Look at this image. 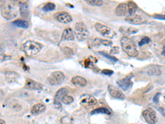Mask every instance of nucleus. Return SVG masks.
Here are the masks:
<instances>
[{
	"mask_svg": "<svg viewBox=\"0 0 165 124\" xmlns=\"http://www.w3.org/2000/svg\"><path fill=\"white\" fill-rule=\"evenodd\" d=\"M120 45L122 46V50L130 57H135L139 54L138 50L136 48L135 43L130 39L127 36H123L120 39Z\"/></svg>",
	"mask_w": 165,
	"mask_h": 124,
	"instance_id": "nucleus-1",
	"label": "nucleus"
},
{
	"mask_svg": "<svg viewBox=\"0 0 165 124\" xmlns=\"http://www.w3.org/2000/svg\"><path fill=\"white\" fill-rule=\"evenodd\" d=\"M1 13L5 19L8 20L13 19L18 15L17 6L12 2L6 1L1 6Z\"/></svg>",
	"mask_w": 165,
	"mask_h": 124,
	"instance_id": "nucleus-2",
	"label": "nucleus"
},
{
	"mask_svg": "<svg viewBox=\"0 0 165 124\" xmlns=\"http://www.w3.org/2000/svg\"><path fill=\"white\" fill-rule=\"evenodd\" d=\"M42 45L40 43L29 40L25 42L21 45V50L25 52V54L28 56H34L41 50Z\"/></svg>",
	"mask_w": 165,
	"mask_h": 124,
	"instance_id": "nucleus-3",
	"label": "nucleus"
},
{
	"mask_svg": "<svg viewBox=\"0 0 165 124\" xmlns=\"http://www.w3.org/2000/svg\"><path fill=\"white\" fill-rule=\"evenodd\" d=\"M75 35L76 38L80 42L87 39L88 36V31L87 27L82 22H78L75 24Z\"/></svg>",
	"mask_w": 165,
	"mask_h": 124,
	"instance_id": "nucleus-4",
	"label": "nucleus"
},
{
	"mask_svg": "<svg viewBox=\"0 0 165 124\" xmlns=\"http://www.w3.org/2000/svg\"><path fill=\"white\" fill-rule=\"evenodd\" d=\"M64 74L62 71H54L47 78V81L51 85H59L64 80Z\"/></svg>",
	"mask_w": 165,
	"mask_h": 124,
	"instance_id": "nucleus-5",
	"label": "nucleus"
},
{
	"mask_svg": "<svg viewBox=\"0 0 165 124\" xmlns=\"http://www.w3.org/2000/svg\"><path fill=\"white\" fill-rule=\"evenodd\" d=\"M95 29H96L99 33L102 34L103 36H106V37H109V38H111L116 35L115 32L113 30H111V28L107 26H106L104 24H102L100 22H97L95 24Z\"/></svg>",
	"mask_w": 165,
	"mask_h": 124,
	"instance_id": "nucleus-6",
	"label": "nucleus"
},
{
	"mask_svg": "<svg viewBox=\"0 0 165 124\" xmlns=\"http://www.w3.org/2000/svg\"><path fill=\"white\" fill-rule=\"evenodd\" d=\"M142 115L144 117V120L146 122L149 124H155L158 121V118H157L156 113L154 112V110L152 109H146L143 111Z\"/></svg>",
	"mask_w": 165,
	"mask_h": 124,
	"instance_id": "nucleus-7",
	"label": "nucleus"
},
{
	"mask_svg": "<svg viewBox=\"0 0 165 124\" xmlns=\"http://www.w3.org/2000/svg\"><path fill=\"white\" fill-rule=\"evenodd\" d=\"M125 21L134 25H140L143 24V23H145L147 22L143 17H141L140 15H138V14H133V15L127 16L125 18Z\"/></svg>",
	"mask_w": 165,
	"mask_h": 124,
	"instance_id": "nucleus-8",
	"label": "nucleus"
},
{
	"mask_svg": "<svg viewBox=\"0 0 165 124\" xmlns=\"http://www.w3.org/2000/svg\"><path fill=\"white\" fill-rule=\"evenodd\" d=\"M108 92L111 95V97H113L114 99L120 100H124L126 99L125 94L117 88L114 87L113 85H108Z\"/></svg>",
	"mask_w": 165,
	"mask_h": 124,
	"instance_id": "nucleus-9",
	"label": "nucleus"
},
{
	"mask_svg": "<svg viewBox=\"0 0 165 124\" xmlns=\"http://www.w3.org/2000/svg\"><path fill=\"white\" fill-rule=\"evenodd\" d=\"M54 18L60 22L62 23H69L72 22V17L66 12H59L54 14Z\"/></svg>",
	"mask_w": 165,
	"mask_h": 124,
	"instance_id": "nucleus-10",
	"label": "nucleus"
},
{
	"mask_svg": "<svg viewBox=\"0 0 165 124\" xmlns=\"http://www.w3.org/2000/svg\"><path fill=\"white\" fill-rule=\"evenodd\" d=\"M25 88L30 89V90H41L44 89V86L33 79H27L26 84H25Z\"/></svg>",
	"mask_w": 165,
	"mask_h": 124,
	"instance_id": "nucleus-11",
	"label": "nucleus"
},
{
	"mask_svg": "<svg viewBox=\"0 0 165 124\" xmlns=\"http://www.w3.org/2000/svg\"><path fill=\"white\" fill-rule=\"evenodd\" d=\"M131 77L132 75L130 76H127L125 79H120L117 81V85L118 86L121 88L123 90H128L131 88L132 86V81H131Z\"/></svg>",
	"mask_w": 165,
	"mask_h": 124,
	"instance_id": "nucleus-12",
	"label": "nucleus"
},
{
	"mask_svg": "<svg viewBox=\"0 0 165 124\" xmlns=\"http://www.w3.org/2000/svg\"><path fill=\"white\" fill-rule=\"evenodd\" d=\"M97 103V101L96 99L93 96H89V95H84V97H82L81 102H80L83 106L87 107V108L94 106V105H96Z\"/></svg>",
	"mask_w": 165,
	"mask_h": 124,
	"instance_id": "nucleus-13",
	"label": "nucleus"
},
{
	"mask_svg": "<svg viewBox=\"0 0 165 124\" xmlns=\"http://www.w3.org/2000/svg\"><path fill=\"white\" fill-rule=\"evenodd\" d=\"M68 89L66 88H62L59 89V90L56 92L55 94V96H54V105H57V106L60 107V101H61V99H63V97L64 95H66V94H68Z\"/></svg>",
	"mask_w": 165,
	"mask_h": 124,
	"instance_id": "nucleus-14",
	"label": "nucleus"
},
{
	"mask_svg": "<svg viewBox=\"0 0 165 124\" xmlns=\"http://www.w3.org/2000/svg\"><path fill=\"white\" fill-rule=\"evenodd\" d=\"M19 7V12L22 18H27L29 17V8H28V4L27 2H19L18 3Z\"/></svg>",
	"mask_w": 165,
	"mask_h": 124,
	"instance_id": "nucleus-15",
	"label": "nucleus"
},
{
	"mask_svg": "<svg viewBox=\"0 0 165 124\" xmlns=\"http://www.w3.org/2000/svg\"><path fill=\"white\" fill-rule=\"evenodd\" d=\"M62 41H74V33L71 28H66L63 32L62 34V37H61Z\"/></svg>",
	"mask_w": 165,
	"mask_h": 124,
	"instance_id": "nucleus-16",
	"label": "nucleus"
},
{
	"mask_svg": "<svg viewBox=\"0 0 165 124\" xmlns=\"http://www.w3.org/2000/svg\"><path fill=\"white\" fill-rule=\"evenodd\" d=\"M128 12V7H127V3H120L118 6L116 8V14L117 16H125Z\"/></svg>",
	"mask_w": 165,
	"mask_h": 124,
	"instance_id": "nucleus-17",
	"label": "nucleus"
},
{
	"mask_svg": "<svg viewBox=\"0 0 165 124\" xmlns=\"http://www.w3.org/2000/svg\"><path fill=\"white\" fill-rule=\"evenodd\" d=\"M71 82L74 85H78V86H81V87L86 86L87 84V79L84 78V77H81V76H74V77H73L72 79H71Z\"/></svg>",
	"mask_w": 165,
	"mask_h": 124,
	"instance_id": "nucleus-18",
	"label": "nucleus"
},
{
	"mask_svg": "<svg viewBox=\"0 0 165 124\" xmlns=\"http://www.w3.org/2000/svg\"><path fill=\"white\" fill-rule=\"evenodd\" d=\"M46 109V107L44 105V104H42V103H36L35 105H33L31 109V112L34 114V115H36V114H40V113H41L45 110Z\"/></svg>",
	"mask_w": 165,
	"mask_h": 124,
	"instance_id": "nucleus-19",
	"label": "nucleus"
},
{
	"mask_svg": "<svg viewBox=\"0 0 165 124\" xmlns=\"http://www.w3.org/2000/svg\"><path fill=\"white\" fill-rule=\"evenodd\" d=\"M147 74L150 75H159L161 74V70L157 65H152L147 69Z\"/></svg>",
	"mask_w": 165,
	"mask_h": 124,
	"instance_id": "nucleus-20",
	"label": "nucleus"
},
{
	"mask_svg": "<svg viewBox=\"0 0 165 124\" xmlns=\"http://www.w3.org/2000/svg\"><path fill=\"white\" fill-rule=\"evenodd\" d=\"M93 45H96V46H98L99 45H111L112 42L111 41H109V40H104L101 39V38H96L93 41Z\"/></svg>",
	"mask_w": 165,
	"mask_h": 124,
	"instance_id": "nucleus-21",
	"label": "nucleus"
},
{
	"mask_svg": "<svg viewBox=\"0 0 165 124\" xmlns=\"http://www.w3.org/2000/svg\"><path fill=\"white\" fill-rule=\"evenodd\" d=\"M127 7H128V12H129V15H133L135 14V12L137 11L138 9V6L137 4L133 2V1H129L127 3Z\"/></svg>",
	"mask_w": 165,
	"mask_h": 124,
	"instance_id": "nucleus-22",
	"label": "nucleus"
},
{
	"mask_svg": "<svg viewBox=\"0 0 165 124\" xmlns=\"http://www.w3.org/2000/svg\"><path fill=\"white\" fill-rule=\"evenodd\" d=\"M12 24H14L18 27L24 28V29H27V28L29 27V23H28V22L25 21V20H21V19H17L16 21H13L12 22Z\"/></svg>",
	"mask_w": 165,
	"mask_h": 124,
	"instance_id": "nucleus-23",
	"label": "nucleus"
},
{
	"mask_svg": "<svg viewBox=\"0 0 165 124\" xmlns=\"http://www.w3.org/2000/svg\"><path fill=\"white\" fill-rule=\"evenodd\" d=\"M98 113H103V114H111V111L107 108L101 107L98 109H96L91 112V114H98Z\"/></svg>",
	"mask_w": 165,
	"mask_h": 124,
	"instance_id": "nucleus-24",
	"label": "nucleus"
},
{
	"mask_svg": "<svg viewBox=\"0 0 165 124\" xmlns=\"http://www.w3.org/2000/svg\"><path fill=\"white\" fill-rule=\"evenodd\" d=\"M18 73L13 72V71H7L5 73V77L8 81L10 80H17V78L18 77Z\"/></svg>",
	"mask_w": 165,
	"mask_h": 124,
	"instance_id": "nucleus-25",
	"label": "nucleus"
},
{
	"mask_svg": "<svg viewBox=\"0 0 165 124\" xmlns=\"http://www.w3.org/2000/svg\"><path fill=\"white\" fill-rule=\"evenodd\" d=\"M61 102L64 103V104H70V103H72L74 102V98L69 94H66L61 99Z\"/></svg>",
	"mask_w": 165,
	"mask_h": 124,
	"instance_id": "nucleus-26",
	"label": "nucleus"
},
{
	"mask_svg": "<svg viewBox=\"0 0 165 124\" xmlns=\"http://www.w3.org/2000/svg\"><path fill=\"white\" fill-rule=\"evenodd\" d=\"M60 122L61 124H74L73 118L69 116H64L60 118Z\"/></svg>",
	"mask_w": 165,
	"mask_h": 124,
	"instance_id": "nucleus-27",
	"label": "nucleus"
},
{
	"mask_svg": "<svg viewBox=\"0 0 165 124\" xmlns=\"http://www.w3.org/2000/svg\"><path fill=\"white\" fill-rule=\"evenodd\" d=\"M55 8V4L53 3H51V2H49V3H46L43 6V10L45 11V12H50V11H52V10H54Z\"/></svg>",
	"mask_w": 165,
	"mask_h": 124,
	"instance_id": "nucleus-28",
	"label": "nucleus"
},
{
	"mask_svg": "<svg viewBox=\"0 0 165 124\" xmlns=\"http://www.w3.org/2000/svg\"><path fill=\"white\" fill-rule=\"evenodd\" d=\"M85 2L92 6H102L103 4V2L102 0H85Z\"/></svg>",
	"mask_w": 165,
	"mask_h": 124,
	"instance_id": "nucleus-29",
	"label": "nucleus"
},
{
	"mask_svg": "<svg viewBox=\"0 0 165 124\" xmlns=\"http://www.w3.org/2000/svg\"><path fill=\"white\" fill-rule=\"evenodd\" d=\"M151 42V39H150V37H148V36H144L143 37L142 39L140 41V42H139V45L141 46V45H144V44H149Z\"/></svg>",
	"mask_w": 165,
	"mask_h": 124,
	"instance_id": "nucleus-30",
	"label": "nucleus"
},
{
	"mask_svg": "<svg viewBox=\"0 0 165 124\" xmlns=\"http://www.w3.org/2000/svg\"><path fill=\"white\" fill-rule=\"evenodd\" d=\"M62 52H64V54L66 55H73V51L72 49L69 48L68 46H64L62 48Z\"/></svg>",
	"mask_w": 165,
	"mask_h": 124,
	"instance_id": "nucleus-31",
	"label": "nucleus"
},
{
	"mask_svg": "<svg viewBox=\"0 0 165 124\" xmlns=\"http://www.w3.org/2000/svg\"><path fill=\"white\" fill-rule=\"evenodd\" d=\"M10 59H11V55L6 54H0V62L8 61Z\"/></svg>",
	"mask_w": 165,
	"mask_h": 124,
	"instance_id": "nucleus-32",
	"label": "nucleus"
},
{
	"mask_svg": "<svg viewBox=\"0 0 165 124\" xmlns=\"http://www.w3.org/2000/svg\"><path fill=\"white\" fill-rule=\"evenodd\" d=\"M99 54H101V55H104L105 57L108 58V59H110V60H111V61H114V62H117V61H118V60H117V59L116 57H113V56H111V55H109L106 54L105 52H99Z\"/></svg>",
	"mask_w": 165,
	"mask_h": 124,
	"instance_id": "nucleus-33",
	"label": "nucleus"
},
{
	"mask_svg": "<svg viewBox=\"0 0 165 124\" xmlns=\"http://www.w3.org/2000/svg\"><path fill=\"white\" fill-rule=\"evenodd\" d=\"M92 65H92V61H90V59H87V60L84 61V66L86 67V68H89Z\"/></svg>",
	"mask_w": 165,
	"mask_h": 124,
	"instance_id": "nucleus-34",
	"label": "nucleus"
},
{
	"mask_svg": "<svg viewBox=\"0 0 165 124\" xmlns=\"http://www.w3.org/2000/svg\"><path fill=\"white\" fill-rule=\"evenodd\" d=\"M102 73L106 75H111L113 74V71L111 70H103L102 71Z\"/></svg>",
	"mask_w": 165,
	"mask_h": 124,
	"instance_id": "nucleus-35",
	"label": "nucleus"
},
{
	"mask_svg": "<svg viewBox=\"0 0 165 124\" xmlns=\"http://www.w3.org/2000/svg\"><path fill=\"white\" fill-rule=\"evenodd\" d=\"M153 18H157V19H164L165 20V14H156V15H153Z\"/></svg>",
	"mask_w": 165,
	"mask_h": 124,
	"instance_id": "nucleus-36",
	"label": "nucleus"
},
{
	"mask_svg": "<svg viewBox=\"0 0 165 124\" xmlns=\"http://www.w3.org/2000/svg\"><path fill=\"white\" fill-rule=\"evenodd\" d=\"M118 52H119L118 47H117V46H115V47H112V48H111L110 53H111V54H116V53H118Z\"/></svg>",
	"mask_w": 165,
	"mask_h": 124,
	"instance_id": "nucleus-37",
	"label": "nucleus"
},
{
	"mask_svg": "<svg viewBox=\"0 0 165 124\" xmlns=\"http://www.w3.org/2000/svg\"><path fill=\"white\" fill-rule=\"evenodd\" d=\"M160 93H157L156 94V95H155V96H154V98H153V102H154V103H158V102H159V97H160Z\"/></svg>",
	"mask_w": 165,
	"mask_h": 124,
	"instance_id": "nucleus-38",
	"label": "nucleus"
},
{
	"mask_svg": "<svg viewBox=\"0 0 165 124\" xmlns=\"http://www.w3.org/2000/svg\"><path fill=\"white\" fill-rule=\"evenodd\" d=\"M127 32H129V34H133L135 33V32H137V30L136 29H128Z\"/></svg>",
	"mask_w": 165,
	"mask_h": 124,
	"instance_id": "nucleus-39",
	"label": "nucleus"
},
{
	"mask_svg": "<svg viewBox=\"0 0 165 124\" xmlns=\"http://www.w3.org/2000/svg\"><path fill=\"white\" fill-rule=\"evenodd\" d=\"M159 110L162 112V114L165 117V109L163 108H159Z\"/></svg>",
	"mask_w": 165,
	"mask_h": 124,
	"instance_id": "nucleus-40",
	"label": "nucleus"
},
{
	"mask_svg": "<svg viewBox=\"0 0 165 124\" xmlns=\"http://www.w3.org/2000/svg\"><path fill=\"white\" fill-rule=\"evenodd\" d=\"M4 49V45L3 43H0V52H2Z\"/></svg>",
	"mask_w": 165,
	"mask_h": 124,
	"instance_id": "nucleus-41",
	"label": "nucleus"
},
{
	"mask_svg": "<svg viewBox=\"0 0 165 124\" xmlns=\"http://www.w3.org/2000/svg\"><path fill=\"white\" fill-rule=\"evenodd\" d=\"M163 55L165 56V45H163Z\"/></svg>",
	"mask_w": 165,
	"mask_h": 124,
	"instance_id": "nucleus-42",
	"label": "nucleus"
},
{
	"mask_svg": "<svg viewBox=\"0 0 165 124\" xmlns=\"http://www.w3.org/2000/svg\"><path fill=\"white\" fill-rule=\"evenodd\" d=\"M0 124H6V122L3 121V119H0Z\"/></svg>",
	"mask_w": 165,
	"mask_h": 124,
	"instance_id": "nucleus-43",
	"label": "nucleus"
}]
</instances>
